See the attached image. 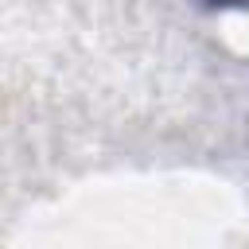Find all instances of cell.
I'll return each mask as SVG.
<instances>
[{
    "label": "cell",
    "mask_w": 249,
    "mask_h": 249,
    "mask_svg": "<svg viewBox=\"0 0 249 249\" xmlns=\"http://www.w3.org/2000/svg\"><path fill=\"white\" fill-rule=\"evenodd\" d=\"M210 8H241V12H249V0H206Z\"/></svg>",
    "instance_id": "obj_1"
}]
</instances>
